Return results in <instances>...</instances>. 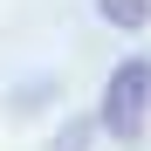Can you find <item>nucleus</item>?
Instances as JSON below:
<instances>
[{
  "mask_svg": "<svg viewBox=\"0 0 151 151\" xmlns=\"http://www.w3.org/2000/svg\"><path fill=\"white\" fill-rule=\"evenodd\" d=\"M96 124H103L110 137H124V144L144 137V124H151V62H144V55H124V62L110 69Z\"/></svg>",
  "mask_w": 151,
  "mask_h": 151,
  "instance_id": "nucleus-1",
  "label": "nucleus"
},
{
  "mask_svg": "<svg viewBox=\"0 0 151 151\" xmlns=\"http://www.w3.org/2000/svg\"><path fill=\"white\" fill-rule=\"evenodd\" d=\"M96 14H103L110 28H124V35H137L144 21H151V0H96Z\"/></svg>",
  "mask_w": 151,
  "mask_h": 151,
  "instance_id": "nucleus-2",
  "label": "nucleus"
}]
</instances>
